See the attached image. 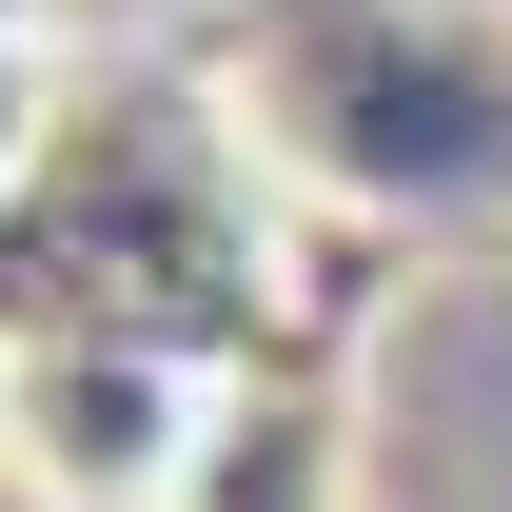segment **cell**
Segmentation results:
<instances>
[{
	"mask_svg": "<svg viewBox=\"0 0 512 512\" xmlns=\"http://www.w3.org/2000/svg\"><path fill=\"white\" fill-rule=\"evenodd\" d=\"M197 434H217V375H178V355H20L0 375V453L60 512H158Z\"/></svg>",
	"mask_w": 512,
	"mask_h": 512,
	"instance_id": "1",
	"label": "cell"
},
{
	"mask_svg": "<svg viewBox=\"0 0 512 512\" xmlns=\"http://www.w3.org/2000/svg\"><path fill=\"white\" fill-rule=\"evenodd\" d=\"M40 119H60V79H40V40H0V197L40 178Z\"/></svg>",
	"mask_w": 512,
	"mask_h": 512,
	"instance_id": "2",
	"label": "cell"
},
{
	"mask_svg": "<svg viewBox=\"0 0 512 512\" xmlns=\"http://www.w3.org/2000/svg\"><path fill=\"white\" fill-rule=\"evenodd\" d=\"M40 20H60V0H0V40H40Z\"/></svg>",
	"mask_w": 512,
	"mask_h": 512,
	"instance_id": "3",
	"label": "cell"
}]
</instances>
